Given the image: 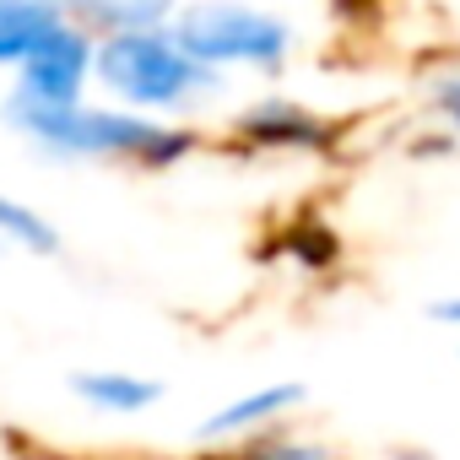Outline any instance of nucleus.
Returning <instances> with one entry per match:
<instances>
[{"mask_svg":"<svg viewBox=\"0 0 460 460\" xmlns=\"http://www.w3.org/2000/svg\"><path fill=\"white\" fill-rule=\"evenodd\" d=\"M87 39L71 33L66 22L22 60V98H39V103H76L82 82H87Z\"/></svg>","mask_w":460,"mask_h":460,"instance_id":"4","label":"nucleus"},{"mask_svg":"<svg viewBox=\"0 0 460 460\" xmlns=\"http://www.w3.org/2000/svg\"><path fill=\"white\" fill-rule=\"evenodd\" d=\"M173 39L200 66H250V71H282L293 55V28L277 12L239 6V0H206L173 22Z\"/></svg>","mask_w":460,"mask_h":460,"instance_id":"3","label":"nucleus"},{"mask_svg":"<svg viewBox=\"0 0 460 460\" xmlns=\"http://www.w3.org/2000/svg\"><path fill=\"white\" fill-rule=\"evenodd\" d=\"M71 390H76L82 401L103 406V411H119V417L146 411V406H157V401H163V385H157V379L109 374V368H98V374H76V379H71Z\"/></svg>","mask_w":460,"mask_h":460,"instance_id":"8","label":"nucleus"},{"mask_svg":"<svg viewBox=\"0 0 460 460\" xmlns=\"http://www.w3.org/2000/svg\"><path fill=\"white\" fill-rule=\"evenodd\" d=\"M255 455H261V460H325V449H314V444H293V438H271V444H261Z\"/></svg>","mask_w":460,"mask_h":460,"instance_id":"12","label":"nucleus"},{"mask_svg":"<svg viewBox=\"0 0 460 460\" xmlns=\"http://www.w3.org/2000/svg\"><path fill=\"white\" fill-rule=\"evenodd\" d=\"M12 119L39 136L55 152H76V157H141V163H173L184 157L195 141L184 130H168L157 119L141 114H114V109H82V103H39V98H17Z\"/></svg>","mask_w":460,"mask_h":460,"instance_id":"1","label":"nucleus"},{"mask_svg":"<svg viewBox=\"0 0 460 460\" xmlns=\"http://www.w3.org/2000/svg\"><path fill=\"white\" fill-rule=\"evenodd\" d=\"M428 103H433V119H444V125L460 136V71L438 76V82H433V93H428Z\"/></svg>","mask_w":460,"mask_h":460,"instance_id":"11","label":"nucleus"},{"mask_svg":"<svg viewBox=\"0 0 460 460\" xmlns=\"http://www.w3.org/2000/svg\"><path fill=\"white\" fill-rule=\"evenodd\" d=\"M44 6H55V12L76 6V12H87V17H98L109 28H152V22L168 17L173 0H44Z\"/></svg>","mask_w":460,"mask_h":460,"instance_id":"9","label":"nucleus"},{"mask_svg":"<svg viewBox=\"0 0 460 460\" xmlns=\"http://www.w3.org/2000/svg\"><path fill=\"white\" fill-rule=\"evenodd\" d=\"M298 401H304V385H266V390H250V395H239V401H227L222 411H211V417L200 422V438H234V433H250V428H261V422L293 411Z\"/></svg>","mask_w":460,"mask_h":460,"instance_id":"6","label":"nucleus"},{"mask_svg":"<svg viewBox=\"0 0 460 460\" xmlns=\"http://www.w3.org/2000/svg\"><path fill=\"white\" fill-rule=\"evenodd\" d=\"M55 28H60V12L44 6V0H0V66L28 60Z\"/></svg>","mask_w":460,"mask_h":460,"instance_id":"7","label":"nucleus"},{"mask_svg":"<svg viewBox=\"0 0 460 460\" xmlns=\"http://www.w3.org/2000/svg\"><path fill=\"white\" fill-rule=\"evenodd\" d=\"M98 76L141 109H173L217 82V66H200L179 39L152 33V28H119L98 49Z\"/></svg>","mask_w":460,"mask_h":460,"instance_id":"2","label":"nucleus"},{"mask_svg":"<svg viewBox=\"0 0 460 460\" xmlns=\"http://www.w3.org/2000/svg\"><path fill=\"white\" fill-rule=\"evenodd\" d=\"M255 460H261V455H255Z\"/></svg>","mask_w":460,"mask_h":460,"instance_id":"15","label":"nucleus"},{"mask_svg":"<svg viewBox=\"0 0 460 460\" xmlns=\"http://www.w3.org/2000/svg\"><path fill=\"white\" fill-rule=\"evenodd\" d=\"M401 460H433V455H401Z\"/></svg>","mask_w":460,"mask_h":460,"instance_id":"14","label":"nucleus"},{"mask_svg":"<svg viewBox=\"0 0 460 460\" xmlns=\"http://www.w3.org/2000/svg\"><path fill=\"white\" fill-rule=\"evenodd\" d=\"M428 320H438V325L460 331V293H455V298H433V304H428Z\"/></svg>","mask_w":460,"mask_h":460,"instance_id":"13","label":"nucleus"},{"mask_svg":"<svg viewBox=\"0 0 460 460\" xmlns=\"http://www.w3.org/2000/svg\"><path fill=\"white\" fill-rule=\"evenodd\" d=\"M239 130H244L255 146H271V152H320V146H331V136H336L320 114H309V109H298V103H255V109L239 119Z\"/></svg>","mask_w":460,"mask_h":460,"instance_id":"5","label":"nucleus"},{"mask_svg":"<svg viewBox=\"0 0 460 460\" xmlns=\"http://www.w3.org/2000/svg\"><path fill=\"white\" fill-rule=\"evenodd\" d=\"M0 234H6L12 244H22V250H33V255H55L60 250V234L33 211V206H22V200H12V195H0Z\"/></svg>","mask_w":460,"mask_h":460,"instance_id":"10","label":"nucleus"}]
</instances>
